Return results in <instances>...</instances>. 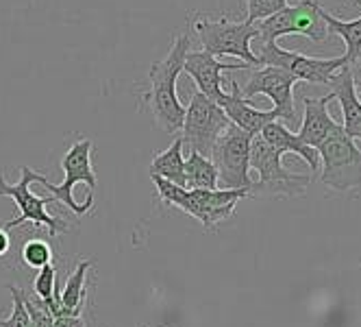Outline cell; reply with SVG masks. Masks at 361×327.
<instances>
[{
    "mask_svg": "<svg viewBox=\"0 0 361 327\" xmlns=\"http://www.w3.org/2000/svg\"><path fill=\"white\" fill-rule=\"evenodd\" d=\"M188 50H190V35L188 33L176 35L168 55L159 61H154L148 72L150 88L144 94V103L150 107L157 127L170 136L180 131L185 118V107L180 105L176 94V81L178 74L183 72Z\"/></svg>",
    "mask_w": 361,
    "mask_h": 327,
    "instance_id": "cell-1",
    "label": "cell"
},
{
    "mask_svg": "<svg viewBox=\"0 0 361 327\" xmlns=\"http://www.w3.org/2000/svg\"><path fill=\"white\" fill-rule=\"evenodd\" d=\"M157 186V192L166 206H176L185 214L202 222V227L214 230L218 222L233 216L238 201L250 196V190H228V188H180L172 182H166L157 174H150Z\"/></svg>",
    "mask_w": 361,
    "mask_h": 327,
    "instance_id": "cell-2",
    "label": "cell"
},
{
    "mask_svg": "<svg viewBox=\"0 0 361 327\" xmlns=\"http://www.w3.org/2000/svg\"><path fill=\"white\" fill-rule=\"evenodd\" d=\"M92 140L74 142L68 153L61 160V168L66 172V179L61 184L48 182L44 174H39L37 184H42L55 201L68 206L74 214H85L94 206V188H96V174L92 168Z\"/></svg>",
    "mask_w": 361,
    "mask_h": 327,
    "instance_id": "cell-3",
    "label": "cell"
},
{
    "mask_svg": "<svg viewBox=\"0 0 361 327\" xmlns=\"http://www.w3.org/2000/svg\"><path fill=\"white\" fill-rule=\"evenodd\" d=\"M194 31L202 44V50H207L212 55L220 57H240L246 66L257 68L259 59H257L255 50L250 48V42L259 37V29L257 22H231L226 18L209 20V18H196L194 20Z\"/></svg>",
    "mask_w": 361,
    "mask_h": 327,
    "instance_id": "cell-4",
    "label": "cell"
},
{
    "mask_svg": "<svg viewBox=\"0 0 361 327\" xmlns=\"http://www.w3.org/2000/svg\"><path fill=\"white\" fill-rule=\"evenodd\" d=\"M250 140L252 136L240 129L238 124L228 122L226 129L218 136L209 160L218 170V184L228 190H250L257 192V186L248 177L250 160Z\"/></svg>",
    "mask_w": 361,
    "mask_h": 327,
    "instance_id": "cell-5",
    "label": "cell"
},
{
    "mask_svg": "<svg viewBox=\"0 0 361 327\" xmlns=\"http://www.w3.org/2000/svg\"><path fill=\"white\" fill-rule=\"evenodd\" d=\"M320 157V182L335 192H348L361 186V150L355 140L338 129L318 148Z\"/></svg>",
    "mask_w": 361,
    "mask_h": 327,
    "instance_id": "cell-6",
    "label": "cell"
},
{
    "mask_svg": "<svg viewBox=\"0 0 361 327\" xmlns=\"http://www.w3.org/2000/svg\"><path fill=\"white\" fill-rule=\"evenodd\" d=\"M39 179V172L31 170L29 166H22V177L18 184H7L5 179V172L0 170V196H11L16 201V206L20 210L18 218L9 220L5 225V230H13L22 222H35V225H44L48 227V234L50 236H59V234H66L68 232V225L55 216H50L46 206L53 203L55 196L48 194V196H37L31 192V184Z\"/></svg>",
    "mask_w": 361,
    "mask_h": 327,
    "instance_id": "cell-7",
    "label": "cell"
},
{
    "mask_svg": "<svg viewBox=\"0 0 361 327\" xmlns=\"http://www.w3.org/2000/svg\"><path fill=\"white\" fill-rule=\"evenodd\" d=\"M262 42H276L286 35H305L312 42H324L331 33L322 18V7L316 0H300L298 5H288L274 16L257 22Z\"/></svg>",
    "mask_w": 361,
    "mask_h": 327,
    "instance_id": "cell-8",
    "label": "cell"
},
{
    "mask_svg": "<svg viewBox=\"0 0 361 327\" xmlns=\"http://www.w3.org/2000/svg\"><path fill=\"white\" fill-rule=\"evenodd\" d=\"M257 59L259 66H279L288 70L290 74L298 79V83H318L329 85L331 77L344 66H348L346 55L333 57V59H320V57H309L294 53V50L281 48L276 42H262V48L257 50Z\"/></svg>",
    "mask_w": 361,
    "mask_h": 327,
    "instance_id": "cell-9",
    "label": "cell"
},
{
    "mask_svg": "<svg viewBox=\"0 0 361 327\" xmlns=\"http://www.w3.org/2000/svg\"><path fill=\"white\" fill-rule=\"evenodd\" d=\"M228 122L231 120L226 118V114L218 103L196 92L190 100V105L185 107L183 127H180L183 136L180 138L190 146V150H196V153L209 157L218 136L226 129Z\"/></svg>",
    "mask_w": 361,
    "mask_h": 327,
    "instance_id": "cell-10",
    "label": "cell"
},
{
    "mask_svg": "<svg viewBox=\"0 0 361 327\" xmlns=\"http://www.w3.org/2000/svg\"><path fill=\"white\" fill-rule=\"evenodd\" d=\"M248 166L259 174V184H255L257 190H268L279 194H302L305 188L314 182V177H305V174H294L283 168V155L274 150L262 133L252 136L250 140V160Z\"/></svg>",
    "mask_w": 361,
    "mask_h": 327,
    "instance_id": "cell-11",
    "label": "cell"
},
{
    "mask_svg": "<svg viewBox=\"0 0 361 327\" xmlns=\"http://www.w3.org/2000/svg\"><path fill=\"white\" fill-rule=\"evenodd\" d=\"M250 79L246 88H242L244 98L252 96H268L272 100V109L279 114V120H286L288 124H296V112H294V85L298 79L288 70L279 66H257L250 68Z\"/></svg>",
    "mask_w": 361,
    "mask_h": 327,
    "instance_id": "cell-12",
    "label": "cell"
},
{
    "mask_svg": "<svg viewBox=\"0 0 361 327\" xmlns=\"http://www.w3.org/2000/svg\"><path fill=\"white\" fill-rule=\"evenodd\" d=\"M231 70H250L244 61L240 64H222L216 55L207 53V50H188L185 61H183V72H188L190 77L196 81L198 92L212 98L214 103H220L224 98V79L222 72Z\"/></svg>",
    "mask_w": 361,
    "mask_h": 327,
    "instance_id": "cell-13",
    "label": "cell"
},
{
    "mask_svg": "<svg viewBox=\"0 0 361 327\" xmlns=\"http://www.w3.org/2000/svg\"><path fill=\"white\" fill-rule=\"evenodd\" d=\"M222 107V112L226 114V118L238 124L240 129H244L250 136L262 133V129L266 127L268 122L279 120V114L274 109H257L252 107L248 100L242 96V88L231 81V92L224 94V98L218 103Z\"/></svg>",
    "mask_w": 361,
    "mask_h": 327,
    "instance_id": "cell-14",
    "label": "cell"
},
{
    "mask_svg": "<svg viewBox=\"0 0 361 327\" xmlns=\"http://www.w3.org/2000/svg\"><path fill=\"white\" fill-rule=\"evenodd\" d=\"M333 98V94L320 96V98H302L305 105V116H302V124L298 138L307 144L318 148L329 136H333L338 129H342L340 122H335L329 114V103Z\"/></svg>",
    "mask_w": 361,
    "mask_h": 327,
    "instance_id": "cell-15",
    "label": "cell"
},
{
    "mask_svg": "<svg viewBox=\"0 0 361 327\" xmlns=\"http://www.w3.org/2000/svg\"><path fill=\"white\" fill-rule=\"evenodd\" d=\"M329 88H333V98L340 100L342 105V129L346 136H350L353 140H361V100L357 96L355 83L350 79V70L348 66H344L342 70H338L331 77Z\"/></svg>",
    "mask_w": 361,
    "mask_h": 327,
    "instance_id": "cell-16",
    "label": "cell"
},
{
    "mask_svg": "<svg viewBox=\"0 0 361 327\" xmlns=\"http://www.w3.org/2000/svg\"><path fill=\"white\" fill-rule=\"evenodd\" d=\"M262 138H264L274 150H279L281 155H286V153L298 155L309 168L314 170V174L320 170L318 150H316L314 146H307V144L298 138V133H292L283 122H279V120L268 122L266 127L262 129Z\"/></svg>",
    "mask_w": 361,
    "mask_h": 327,
    "instance_id": "cell-17",
    "label": "cell"
},
{
    "mask_svg": "<svg viewBox=\"0 0 361 327\" xmlns=\"http://www.w3.org/2000/svg\"><path fill=\"white\" fill-rule=\"evenodd\" d=\"M183 138H176L164 153L154 155L150 164V174L172 182L180 188H185V157H183Z\"/></svg>",
    "mask_w": 361,
    "mask_h": 327,
    "instance_id": "cell-18",
    "label": "cell"
},
{
    "mask_svg": "<svg viewBox=\"0 0 361 327\" xmlns=\"http://www.w3.org/2000/svg\"><path fill=\"white\" fill-rule=\"evenodd\" d=\"M90 268H92V262L83 260L70 273L66 286L61 288V304L66 308V316H81L83 314L85 301H87V288H85L87 280L85 278H87Z\"/></svg>",
    "mask_w": 361,
    "mask_h": 327,
    "instance_id": "cell-19",
    "label": "cell"
},
{
    "mask_svg": "<svg viewBox=\"0 0 361 327\" xmlns=\"http://www.w3.org/2000/svg\"><path fill=\"white\" fill-rule=\"evenodd\" d=\"M322 18L326 22V29L329 33L333 35H338L344 44H346V59L348 64L355 61L361 53V16L355 18V20H340V18H335L331 16L329 11L322 9Z\"/></svg>",
    "mask_w": 361,
    "mask_h": 327,
    "instance_id": "cell-20",
    "label": "cell"
},
{
    "mask_svg": "<svg viewBox=\"0 0 361 327\" xmlns=\"http://www.w3.org/2000/svg\"><path fill=\"white\" fill-rule=\"evenodd\" d=\"M185 188H218V170L209 157L190 150L185 157Z\"/></svg>",
    "mask_w": 361,
    "mask_h": 327,
    "instance_id": "cell-21",
    "label": "cell"
},
{
    "mask_svg": "<svg viewBox=\"0 0 361 327\" xmlns=\"http://www.w3.org/2000/svg\"><path fill=\"white\" fill-rule=\"evenodd\" d=\"M22 260H24V264H27V266L42 268L44 264H50V260H53V251H50L46 240L33 238V240L24 242V246H22Z\"/></svg>",
    "mask_w": 361,
    "mask_h": 327,
    "instance_id": "cell-22",
    "label": "cell"
},
{
    "mask_svg": "<svg viewBox=\"0 0 361 327\" xmlns=\"http://www.w3.org/2000/svg\"><path fill=\"white\" fill-rule=\"evenodd\" d=\"M288 5H290L288 0H244L246 20L248 22H262V20L274 16L276 11L286 9Z\"/></svg>",
    "mask_w": 361,
    "mask_h": 327,
    "instance_id": "cell-23",
    "label": "cell"
},
{
    "mask_svg": "<svg viewBox=\"0 0 361 327\" xmlns=\"http://www.w3.org/2000/svg\"><path fill=\"white\" fill-rule=\"evenodd\" d=\"M9 292L13 297V308H11L9 319L0 321V327H33L29 312H27V306H24V292L18 290L16 286H9Z\"/></svg>",
    "mask_w": 361,
    "mask_h": 327,
    "instance_id": "cell-24",
    "label": "cell"
},
{
    "mask_svg": "<svg viewBox=\"0 0 361 327\" xmlns=\"http://www.w3.org/2000/svg\"><path fill=\"white\" fill-rule=\"evenodd\" d=\"M55 284H57V268H55L53 264H44V266L37 270L35 282H33L35 297H39L42 301H48L50 297H53Z\"/></svg>",
    "mask_w": 361,
    "mask_h": 327,
    "instance_id": "cell-25",
    "label": "cell"
},
{
    "mask_svg": "<svg viewBox=\"0 0 361 327\" xmlns=\"http://www.w3.org/2000/svg\"><path fill=\"white\" fill-rule=\"evenodd\" d=\"M24 306H27V312H29V319H31L33 327H53L55 316L39 297L29 299L27 295H24Z\"/></svg>",
    "mask_w": 361,
    "mask_h": 327,
    "instance_id": "cell-26",
    "label": "cell"
},
{
    "mask_svg": "<svg viewBox=\"0 0 361 327\" xmlns=\"http://www.w3.org/2000/svg\"><path fill=\"white\" fill-rule=\"evenodd\" d=\"M348 70H350V79L355 83L357 94H361V53H359V57L355 61L348 64Z\"/></svg>",
    "mask_w": 361,
    "mask_h": 327,
    "instance_id": "cell-27",
    "label": "cell"
},
{
    "mask_svg": "<svg viewBox=\"0 0 361 327\" xmlns=\"http://www.w3.org/2000/svg\"><path fill=\"white\" fill-rule=\"evenodd\" d=\"M53 327H85L83 316H57Z\"/></svg>",
    "mask_w": 361,
    "mask_h": 327,
    "instance_id": "cell-28",
    "label": "cell"
},
{
    "mask_svg": "<svg viewBox=\"0 0 361 327\" xmlns=\"http://www.w3.org/2000/svg\"><path fill=\"white\" fill-rule=\"evenodd\" d=\"M9 246H11L9 234H7V230H5V227H0V256H5L7 251H9Z\"/></svg>",
    "mask_w": 361,
    "mask_h": 327,
    "instance_id": "cell-29",
    "label": "cell"
},
{
    "mask_svg": "<svg viewBox=\"0 0 361 327\" xmlns=\"http://www.w3.org/2000/svg\"><path fill=\"white\" fill-rule=\"evenodd\" d=\"M348 3H350L353 7H357V9H361V0H348Z\"/></svg>",
    "mask_w": 361,
    "mask_h": 327,
    "instance_id": "cell-30",
    "label": "cell"
}]
</instances>
